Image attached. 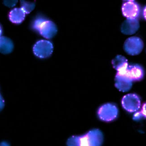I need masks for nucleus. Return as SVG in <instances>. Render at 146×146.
<instances>
[{
  "label": "nucleus",
  "instance_id": "nucleus-1",
  "mask_svg": "<svg viewBox=\"0 0 146 146\" xmlns=\"http://www.w3.org/2000/svg\"><path fill=\"white\" fill-rule=\"evenodd\" d=\"M104 135L99 129H92L84 135L73 136L68 139L67 146H102Z\"/></svg>",
  "mask_w": 146,
  "mask_h": 146
},
{
  "label": "nucleus",
  "instance_id": "nucleus-2",
  "mask_svg": "<svg viewBox=\"0 0 146 146\" xmlns=\"http://www.w3.org/2000/svg\"><path fill=\"white\" fill-rule=\"evenodd\" d=\"M33 27L43 37L46 39L54 37L58 31L56 25L53 22L41 17L35 19Z\"/></svg>",
  "mask_w": 146,
  "mask_h": 146
},
{
  "label": "nucleus",
  "instance_id": "nucleus-3",
  "mask_svg": "<svg viewBox=\"0 0 146 146\" xmlns=\"http://www.w3.org/2000/svg\"><path fill=\"white\" fill-rule=\"evenodd\" d=\"M118 109L112 104H107L100 107L98 111V115L100 119L105 121H111L117 118Z\"/></svg>",
  "mask_w": 146,
  "mask_h": 146
},
{
  "label": "nucleus",
  "instance_id": "nucleus-4",
  "mask_svg": "<svg viewBox=\"0 0 146 146\" xmlns=\"http://www.w3.org/2000/svg\"><path fill=\"white\" fill-rule=\"evenodd\" d=\"M143 47L144 44L140 38L132 36L125 40L124 49L127 54L134 56L139 54L142 52Z\"/></svg>",
  "mask_w": 146,
  "mask_h": 146
},
{
  "label": "nucleus",
  "instance_id": "nucleus-5",
  "mask_svg": "<svg viewBox=\"0 0 146 146\" xmlns=\"http://www.w3.org/2000/svg\"><path fill=\"white\" fill-rule=\"evenodd\" d=\"M53 44L47 40H39L35 44L33 50L34 54L41 58H46L52 54L53 52Z\"/></svg>",
  "mask_w": 146,
  "mask_h": 146
},
{
  "label": "nucleus",
  "instance_id": "nucleus-6",
  "mask_svg": "<svg viewBox=\"0 0 146 146\" xmlns=\"http://www.w3.org/2000/svg\"><path fill=\"white\" fill-rule=\"evenodd\" d=\"M123 108L129 112H135L141 108V101L138 95L129 94L125 95L121 101Z\"/></svg>",
  "mask_w": 146,
  "mask_h": 146
},
{
  "label": "nucleus",
  "instance_id": "nucleus-7",
  "mask_svg": "<svg viewBox=\"0 0 146 146\" xmlns=\"http://www.w3.org/2000/svg\"><path fill=\"white\" fill-rule=\"evenodd\" d=\"M122 12L126 19H138L141 14V8L135 1H129L123 3Z\"/></svg>",
  "mask_w": 146,
  "mask_h": 146
},
{
  "label": "nucleus",
  "instance_id": "nucleus-8",
  "mask_svg": "<svg viewBox=\"0 0 146 146\" xmlns=\"http://www.w3.org/2000/svg\"><path fill=\"white\" fill-rule=\"evenodd\" d=\"M126 72L123 74L117 73L115 79V87L121 92H127L130 90L132 86L133 82L127 76Z\"/></svg>",
  "mask_w": 146,
  "mask_h": 146
},
{
  "label": "nucleus",
  "instance_id": "nucleus-9",
  "mask_svg": "<svg viewBox=\"0 0 146 146\" xmlns=\"http://www.w3.org/2000/svg\"><path fill=\"white\" fill-rule=\"evenodd\" d=\"M126 75L133 82L140 81L144 77V69L139 64L129 65Z\"/></svg>",
  "mask_w": 146,
  "mask_h": 146
},
{
  "label": "nucleus",
  "instance_id": "nucleus-10",
  "mask_svg": "<svg viewBox=\"0 0 146 146\" xmlns=\"http://www.w3.org/2000/svg\"><path fill=\"white\" fill-rule=\"evenodd\" d=\"M139 27L138 19H126L122 25L121 32L125 35H133L137 32Z\"/></svg>",
  "mask_w": 146,
  "mask_h": 146
},
{
  "label": "nucleus",
  "instance_id": "nucleus-11",
  "mask_svg": "<svg viewBox=\"0 0 146 146\" xmlns=\"http://www.w3.org/2000/svg\"><path fill=\"white\" fill-rule=\"evenodd\" d=\"M113 68L117 71V73L122 74L126 72L129 64L126 58L122 55L116 56L112 61Z\"/></svg>",
  "mask_w": 146,
  "mask_h": 146
},
{
  "label": "nucleus",
  "instance_id": "nucleus-12",
  "mask_svg": "<svg viewBox=\"0 0 146 146\" xmlns=\"http://www.w3.org/2000/svg\"><path fill=\"white\" fill-rule=\"evenodd\" d=\"M26 14L21 8H16L12 10L9 14V19L13 23L19 24L25 20Z\"/></svg>",
  "mask_w": 146,
  "mask_h": 146
},
{
  "label": "nucleus",
  "instance_id": "nucleus-13",
  "mask_svg": "<svg viewBox=\"0 0 146 146\" xmlns=\"http://www.w3.org/2000/svg\"><path fill=\"white\" fill-rule=\"evenodd\" d=\"M14 44L10 39L1 36L0 37V52L3 54H10L13 51Z\"/></svg>",
  "mask_w": 146,
  "mask_h": 146
},
{
  "label": "nucleus",
  "instance_id": "nucleus-14",
  "mask_svg": "<svg viewBox=\"0 0 146 146\" xmlns=\"http://www.w3.org/2000/svg\"><path fill=\"white\" fill-rule=\"evenodd\" d=\"M21 8L25 12L26 14L31 13L35 8V4L34 3L28 2L25 1H21Z\"/></svg>",
  "mask_w": 146,
  "mask_h": 146
},
{
  "label": "nucleus",
  "instance_id": "nucleus-15",
  "mask_svg": "<svg viewBox=\"0 0 146 146\" xmlns=\"http://www.w3.org/2000/svg\"><path fill=\"white\" fill-rule=\"evenodd\" d=\"M146 117V104H143L141 108L135 113L133 116L135 121H138Z\"/></svg>",
  "mask_w": 146,
  "mask_h": 146
},
{
  "label": "nucleus",
  "instance_id": "nucleus-16",
  "mask_svg": "<svg viewBox=\"0 0 146 146\" xmlns=\"http://www.w3.org/2000/svg\"><path fill=\"white\" fill-rule=\"evenodd\" d=\"M17 1H4V4L7 7H13L17 3Z\"/></svg>",
  "mask_w": 146,
  "mask_h": 146
},
{
  "label": "nucleus",
  "instance_id": "nucleus-17",
  "mask_svg": "<svg viewBox=\"0 0 146 146\" xmlns=\"http://www.w3.org/2000/svg\"><path fill=\"white\" fill-rule=\"evenodd\" d=\"M5 106V101L2 96L0 94V111H2Z\"/></svg>",
  "mask_w": 146,
  "mask_h": 146
},
{
  "label": "nucleus",
  "instance_id": "nucleus-18",
  "mask_svg": "<svg viewBox=\"0 0 146 146\" xmlns=\"http://www.w3.org/2000/svg\"><path fill=\"white\" fill-rule=\"evenodd\" d=\"M0 146H10V145L7 142H3L0 143Z\"/></svg>",
  "mask_w": 146,
  "mask_h": 146
},
{
  "label": "nucleus",
  "instance_id": "nucleus-19",
  "mask_svg": "<svg viewBox=\"0 0 146 146\" xmlns=\"http://www.w3.org/2000/svg\"><path fill=\"white\" fill-rule=\"evenodd\" d=\"M143 16L144 17V19H146V7H145L143 10Z\"/></svg>",
  "mask_w": 146,
  "mask_h": 146
},
{
  "label": "nucleus",
  "instance_id": "nucleus-20",
  "mask_svg": "<svg viewBox=\"0 0 146 146\" xmlns=\"http://www.w3.org/2000/svg\"><path fill=\"white\" fill-rule=\"evenodd\" d=\"M2 30L1 26L0 25V37H1V34H2Z\"/></svg>",
  "mask_w": 146,
  "mask_h": 146
}]
</instances>
